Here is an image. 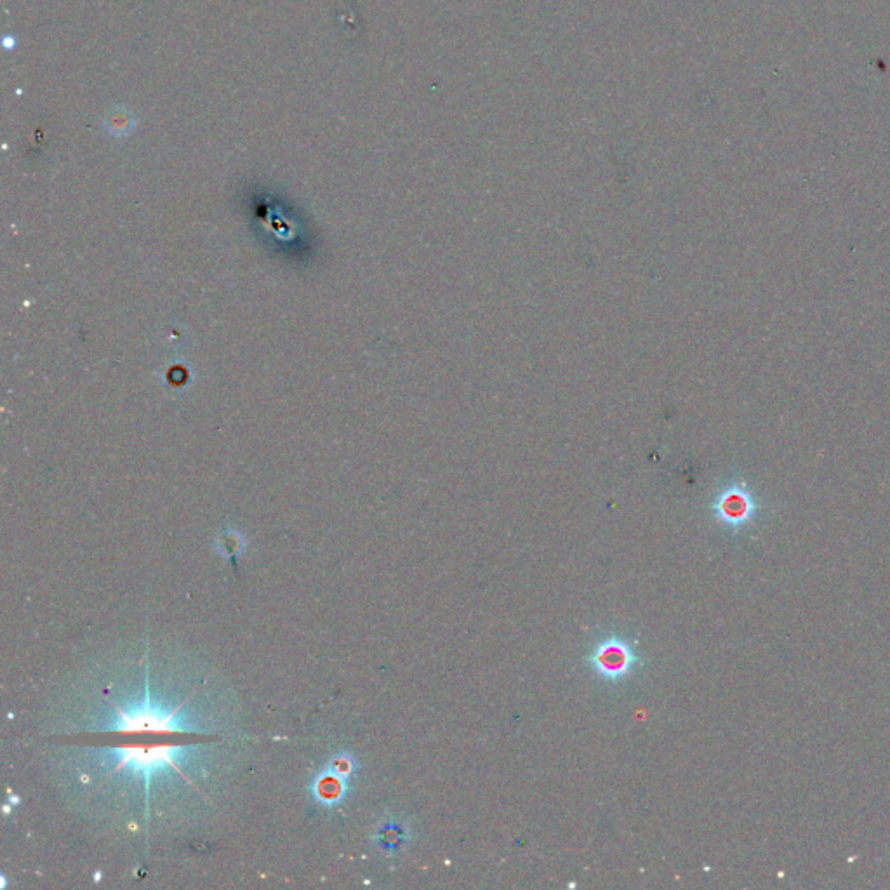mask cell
<instances>
[{"label": "cell", "mask_w": 890, "mask_h": 890, "mask_svg": "<svg viewBox=\"0 0 890 890\" xmlns=\"http://www.w3.org/2000/svg\"><path fill=\"white\" fill-rule=\"evenodd\" d=\"M120 722L113 729L117 731H155V732H173L183 731L181 725H176L173 720L174 713L164 715L160 711L153 708H140L134 711L133 715H127L126 711L120 710Z\"/></svg>", "instance_id": "cell-4"}, {"label": "cell", "mask_w": 890, "mask_h": 890, "mask_svg": "<svg viewBox=\"0 0 890 890\" xmlns=\"http://www.w3.org/2000/svg\"><path fill=\"white\" fill-rule=\"evenodd\" d=\"M762 510L764 506L746 480H732L718 492L713 501L715 519L734 532L743 531L755 524L760 519Z\"/></svg>", "instance_id": "cell-1"}, {"label": "cell", "mask_w": 890, "mask_h": 890, "mask_svg": "<svg viewBox=\"0 0 890 890\" xmlns=\"http://www.w3.org/2000/svg\"><path fill=\"white\" fill-rule=\"evenodd\" d=\"M638 658L633 647L619 637H609L598 642L590 654V665L600 677L618 682L630 675L637 666Z\"/></svg>", "instance_id": "cell-2"}, {"label": "cell", "mask_w": 890, "mask_h": 890, "mask_svg": "<svg viewBox=\"0 0 890 890\" xmlns=\"http://www.w3.org/2000/svg\"><path fill=\"white\" fill-rule=\"evenodd\" d=\"M407 840H409V830H407L406 824L397 823V821L386 823L378 833L379 845L383 847V851L392 852V854L402 851L406 847Z\"/></svg>", "instance_id": "cell-6"}, {"label": "cell", "mask_w": 890, "mask_h": 890, "mask_svg": "<svg viewBox=\"0 0 890 890\" xmlns=\"http://www.w3.org/2000/svg\"><path fill=\"white\" fill-rule=\"evenodd\" d=\"M105 124H107L108 133L120 138V136H127L133 131L136 120H134L133 113L127 112L126 108H113L108 113Z\"/></svg>", "instance_id": "cell-7"}, {"label": "cell", "mask_w": 890, "mask_h": 890, "mask_svg": "<svg viewBox=\"0 0 890 890\" xmlns=\"http://www.w3.org/2000/svg\"><path fill=\"white\" fill-rule=\"evenodd\" d=\"M346 779L343 774H339L338 771H334L333 767L331 769H327L326 774L324 776H320L317 779V783H315V797L319 802H326V804H336L339 798H343L346 791Z\"/></svg>", "instance_id": "cell-5"}, {"label": "cell", "mask_w": 890, "mask_h": 890, "mask_svg": "<svg viewBox=\"0 0 890 890\" xmlns=\"http://www.w3.org/2000/svg\"><path fill=\"white\" fill-rule=\"evenodd\" d=\"M181 748H171V746H162V748H120L113 750V755L120 758L117 769L129 767L133 765L138 771L150 772L157 767L171 765L174 769H178L176 765V757L180 755ZM181 772V769H178Z\"/></svg>", "instance_id": "cell-3"}]
</instances>
